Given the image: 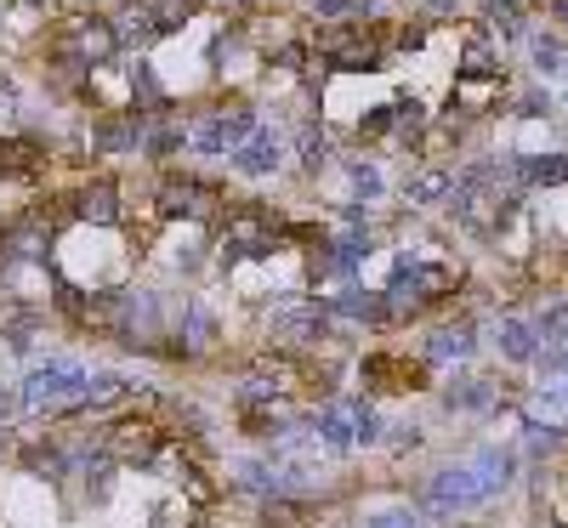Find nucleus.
Listing matches in <instances>:
<instances>
[{"label":"nucleus","mask_w":568,"mask_h":528,"mask_svg":"<svg viewBox=\"0 0 568 528\" xmlns=\"http://www.w3.org/2000/svg\"><path fill=\"white\" fill-rule=\"evenodd\" d=\"M455 279H461V273H455L449 262H415V256H398L381 296H387V307H404L409 301V313H415L421 301H444L449 290H455Z\"/></svg>","instance_id":"nucleus-1"},{"label":"nucleus","mask_w":568,"mask_h":528,"mask_svg":"<svg viewBox=\"0 0 568 528\" xmlns=\"http://www.w3.org/2000/svg\"><path fill=\"white\" fill-rule=\"evenodd\" d=\"M313 52H319L330 69L370 74V69H381V29H364V23H330V29H319Z\"/></svg>","instance_id":"nucleus-2"},{"label":"nucleus","mask_w":568,"mask_h":528,"mask_svg":"<svg viewBox=\"0 0 568 528\" xmlns=\"http://www.w3.org/2000/svg\"><path fill=\"white\" fill-rule=\"evenodd\" d=\"M80 398H86V370L74 358H52L23 381V409H57V404L80 409Z\"/></svg>","instance_id":"nucleus-3"},{"label":"nucleus","mask_w":568,"mask_h":528,"mask_svg":"<svg viewBox=\"0 0 568 528\" xmlns=\"http://www.w3.org/2000/svg\"><path fill=\"white\" fill-rule=\"evenodd\" d=\"M483 500H495L489 483H483L472 466H444V472L432 477V489H426V511L432 517H455V511H472Z\"/></svg>","instance_id":"nucleus-4"},{"label":"nucleus","mask_w":568,"mask_h":528,"mask_svg":"<svg viewBox=\"0 0 568 528\" xmlns=\"http://www.w3.org/2000/svg\"><path fill=\"white\" fill-rule=\"evenodd\" d=\"M267 335L279 347H319L330 335V307L324 301H284L279 313L267 318Z\"/></svg>","instance_id":"nucleus-5"},{"label":"nucleus","mask_w":568,"mask_h":528,"mask_svg":"<svg viewBox=\"0 0 568 528\" xmlns=\"http://www.w3.org/2000/svg\"><path fill=\"white\" fill-rule=\"evenodd\" d=\"M160 426L142 421V415H125V421L108 426V449L103 455L114 460V466H154V455H160Z\"/></svg>","instance_id":"nucleus-6"},{"label":"nucleus","mask_w":568,"mask_h":528,"mask_svg":"<svg viewBox=\"0 0 568 528\" xmlns=\"http://www.w3.org/2000/svg\"><path fill=\"white\" fill-rule=\"evenodd\" d=\"M63 52H74L86 69H97V63H108V57L120 52V35H114V18H74L69 23V46Z\"/></svg>","instance_id":"nucleus-7"},{"label":"nucleus","mask_w":568,"mask_h":528,"mask_svg":"<svg viewBox=\"0 0 568 528\" xmlns=\"http://www.w3.org/2000/svg\"><path fill=\"white\" fill-rule=\"evenodd\" d=\"M222 199V188L199 182V176H171L160 188V216H205Z\"/></svg>","instance_id":"nucleus-8"},{"label":"nucleus","mask_w":568,"mask_h":528,"mask_svg":"<svg viewBox=\"0 0 568 528\" xmlns=\"http://www.w3.org/2000/svg\"><path fill=\"white\" fill-rule=\"evenodd\" d=\"M86 330H108V335H120L137 324V307H131V296H120V290H91L86 301V318H80Z\"/></svg>","instance_id":"nucleus-9"},{"label":"nucleus","mask_w":568,"mask_h":528,"mask_svg":"<svg viewBox=\"0 0 568 528\" xmlns=\"http://www.w3.org/2000/svg\"><path fill=\"white\" fill-rule=\"evenodd\" d=\"M358 375H364V387H426L421 364H404V358H392V352H370V358L358 364Z\"/></svg>","instance_id":"nucleus-10"},{"label":"nucleus","mask_w":568,"mask_h":528,"mask_svg":"<svg viewBox=\"0 0 568 528\" xmlns=\"http://www.w3.org/2000/svg\"><path fill=\"white\" fill-rule=\"evenodd\" d=\"M69 211H74V222L108 228V222H120V188H114V182H86V188L69 199Z\"/></svg>","instance_id":"nucleus-11"},{"label":"nucleus","mask_w":568,"mask_h":528,"mask_svg":"<svg viewBox=\"0 0 568 528\" xmlns=\"http://www.w3.org/2000/svg\"><path fill=\"white\" fill-rule=\"evenodd\" d=\"M279 159H284V142L267 131V125H256V137L245 142V148H233V171H245V176H273L279 171Z\"/></svg>","instance_id":"nucleus-12"},{"label":"nucleus","mask_w":568,"mask_h":528,"mask_svg":"<svg viewBox=\"0 0 568 528\" xmlns=\"http://www.w3.org/2000/svg\"><path fill=\"white\" fill-rule=\"evenodd\" d=\"M330 313L336 318H353V324H381V318L392 313L387 307V296L381 290H364V284H347L336 301H330Z\"/></svg>","instance_id":"nucleus-13"},{"label":"nucleus","mask_w":568,"mask_h":528,"mask_svg":"<svg viewBox=\"0 0 568 528\" xmlns=\"http://www.w3.org/2000/svg\"><path fill=\"white\" fill-rule=\"evenodd\" d=\"M472 472L489 483V494H500L517 477V455H512V449H500V443H483L478 455H472Z\"/></svg>","instance_id":"nucleus-14"},{"label":"nucleus","mask_w":568,"mask_h":528,"mask_svg":"<svg viewBox=\"0 0 568 528\" xmlns=\"http://www.w3.org/2000/svg\"><path fill=\"white\" fill-rule=\"evenodd\" d=\"M472 347H478V341H472V324H444V330H432V341H426V358H432V364H455V358H466Z\"/></svg>","instance_id":"nucleus-15"},{"label":"nucleus","mask_w":568,"mask_h":528,"mask_svg":"<svg viewBox=\"0 0 568 528\" xmlns=\"http://www.w3.org/2000/svg\"><path fill=\"white\" fill-rule=\"evenodd\" d=\"M313 432H319L330 449H353V404H324L313 415Z\"/></svg>","instance_id":"nucleus-16"},{"label":"nucleus","mask_w":568,"mask_h":528,"mask_svg":"<svg viewBox=\"0 0 568 528\" xmlns=\"http://www.w3.org/2000/svg\"><path fill=\"white\" fill-rule=\"evenodd\" d=\"M40 165H46V154H40V142H29V137L0 142V176H35Z\"/></svg>","instance_id":"nucleus-17"},{"label":"nucleus","mask_w":568,"mask_h":528,"mask_svg":"<svg viewBox=\"0 0 568 528\" xmlns=\"http://www.w3.org/2000/svg\"><path fill=\"white\" fill-rule=\"evenodd\" d=\"M404 194H409V205H438L444 194H455V176L432 165V171H415V176H409Z\"/></svg>","instance_id":"nucleus-18"},{"label":"nucleus","mask_w":568,"mask_h":528,"mask_svg":"<svg viewBox=\"0 0 568 528\" xmlns=\"http://www.w3.org/2000/svg\"><path fill=\"white\" fill-rule=\"evenodd\" d=\"M211 341H216V318L194 301V307L182 313V341H177V352H205Z\"/></svg>","instance_id":"nucleus-19"},{"label":"nucleus","mask_w":568,"mask_h":528,"mask_svg":"<svg viewBox=\"0 0 568 528\" xmlns=\"http://www.w3.org/2000/svg\"><path fill=\"white\" fill-rule=\"evenodd\" d=\"M500 352L517 358V364H529L534 352H540V335H534L523 318H500Z\"/></svg>","instance_id":"nucleus-20"},{"label":"nucleus","mask_w":568,"mask_h":528,"mask_svg":"<svg viewBox=\"0 0 568 528\" xmlns=\"http://www.w3.org/2000/svg\"><path fill=\"white\" fill-rule=\"evenodd\" d=\"M267 523L273 528L313 523V500H307V494H273V500H267Z\"/></svg>","instance_id":"nucleus-21"},{"label":"nucleus","mask_w":568,"mask_h":528,"mask_svg":"<svg viewBox=\"0 0 568 528\" xmlns=\"http://www.w3.org/2000/svg\"><path fill=\"white\" fill-rule=\"evenodd\" d=\"M194 12H199V0H154V12H148V18H154V35H177Z\"/></svg>","instance_id":"nucleus-22"},{"label":"nucleus","mask_w":568,"mask_h":528,"mask_svg":"<svg viewBox=\"0 0 568 528\" xmlns=\"http://www.w3.org/2000/svg\"><path fill=\"white\" fill-rule=\"evenodd\" d=\"M534 409L546 415V426H563L568 421V375L563 381H546V387L534 392Z\"/></svg>","instance_id":"nucleus-23"},{"label":"nucleus","mask_w":568,"mask_h":528,"mask_svg":"<svg viewBox=\"0 0 568 528\" xmlns=\"http://www.w3.org/2000/svg\"><path fill=\"white\" fill-rule=\"evenodd\" d=\"M35 477H46V483H63L69 477V455L57 449V443H46V449H29V460H23Z\"/></svg>","instance_id":"nucleus-24"},{"label":"nucleus","mask_w":568,"mask_h":528,"mask_svg":"<svg viewBox=\"0 0 568 528\" xmlns=\"http://www.w3.org/2000/svg\"><path fill=\"white\" fill-rule=\"evenodd\" d=\"M489 398H495V392H489V381H478V375H461V381L444 392V404H449V409H483Z\"/></svg>","instance_id":"nucleus-25"},{"label":"nucleus","mask_w":568,"mask_h":528,"mask_svg":"<svg viewBox=\"0 0 568 528\" xmlns=\"http://www.w3.org/2000/svg\"><path fill=\"white\" fill-rule=\"evenodd\" d=\"M125 387H131V381H125V375H114V370H103V375H86V398H80V404L103 409V404H114V398H120Z\"/></svg>","instance_id":"nucleus-26"},{"label":"nucleus","mask_w":568,"mask_h":528,"mask_svg":"<svg viewBox=\"0 0 568 528\" xmlns=\"http://www.w3.org/2000/svg\"><path fill=\"white\" fill-rule=\"evenodd\" d=\"M182 148H188V125H160L148 137V159H177Z\"/></svg>","instance_id":"nucleus-27"},{"label":"nucleus","mask_w":568,"mask_h":528,"mask_svg":"<svg viewBox=\"0 0 568 528\" xmlns=\"http://www.w3.org/2000/svg\"><path fill=\"white\" fill-rule=\"evenodd\" d=\"M483 18H489V29H500V35H523V6H517V0H489Z\"/></svg>","instance_id":"nucleus-28"},{"label":"nucleus","mask_w":568,"mask_h":528,"mask_svg":"<svg viewBox=\"0 0 568 528\" xmlns=\"http://www.w3.org/2000/svg\"><path fill=\"white\" fill-rule=\"evenodd\" d=\"M534 69L540 74H563L568 69V52L557 35H534Z\"/></svg>","instance_id":"nucleus-29"},{"label":"nucleus","mask_w":568,"mask_h":528,"mask_svg":"<svg viewBox=\"0 0 568 528\" xmlns=\"http://www.w3.org/2000/svg\"><path fill=\"white\" fill-rule=\"evenodd\" d=\"M80 472H86V494H91V500H108V483H114V460H108V455H91Z\"/></svg>","instance_id":"nucleus-30"},{"label":"nucleus","mask_w":568,"mask_h":528,"mask_svg":"<svg viewBox=\"0 0 568 528\" xmlns=\"http://www.w3.org/2000/svg\"><path fill=\"white\" fill-rule=\"evenodd\" d=\"M540 335H546V347H568V301L546 307V318H540Z\"/></svg>","instance_id":"nucleus-31"},{"label":"nucleus","mask_w":568,"mask_h":528,"mask_svg":"<svg viewBox=\"0 0 568 528\" xmlns=\"http://www.w3.org/2000/svg\"><path fill=\"white\" fill-rule=\"evenodd\" d=\"M523 171H529V182H568V154H546V159H529Z\"/></svg>","instance_id":"nucleus-32"},{"label":"nucleus","mask_w":568,"mask_h":528,"mask_svg":"<svg viewBox=\"0 0 568 528\" xmlns=\"http://www.w3.org/2000/svg\"><path fill=\"white\" fill-rule=\"evenodd\" d=\"M353 443H381V415L370 404H353Z\"/></svg>","instance_id":"nucleus-33"},{"label":"nucleus","mask_w":568,"mask_h":528,"mask_svg":"<svg viewBox=\"0 0 568 528\" xmlns=\"http://www.w3.org/2000/svg\"><path fill=\"white\" fill-rule=\"evenodd\" d=\"M347 176H353L358 199H381V171H375V165H364V159H353V165H347Z\"/></svg>","instance_id":"nucleus-34"},{"label":"nucleus","mask_w":568,"mask_h":528,"mask_svg":"<svg viewBox=\"0 0 568 528\" xmlns=\"http://www.w3.org/2000/svg\"><path fill=\"white\" fill-rule=\"evenodd\" d=\"M392 125H398V131H421L426 125V114H421V103H415V97H404V103H392Z\"/></svg>","instance_id":"nucleus-35"},{"label":"nucleus","mask_w":568,"mask_h":528,"mask_svg":"<svg viewBox=\"0 0 568 528\" xmlns=\"http://www.w3.org/2000/svg\"><path fill=\"white\" fill-rule=\"evenodd\" d=\"M324 159H330V142H324L319 131H302V165L307 171H319Z\"/></svg>","instance_id":"nucleus-36"},{"label":"nucleus","mask_w":568,"mask_h":528,"mask_svg":"<svg viewBox=\"0 0 568 528\" xmlns=\"http://www.w3.org/2000/svg\"><path fill=\"white\" fill-rule=\"evenodd\" d=\"M6 347H12V352H29V347H35V313L18 318V324H6Z\"/></svg>","instance_id":"nucleus-37"},{"label":"nucleus","mask_w":568,"mask_h":528,"mask_svg":"<svg viewBox=\"0 0 568 528\" xmlns=\"http://www.w3.org/2000/svg\"><path fill=\"white\" fill-rule=\"evenodd\" d=\"M370 528H421V523H415V511L409 506H387V511H375L370 517Z\"/></svg>","instance_id":"nucleus-38"},{"label":"nucleus","mask_w":568,"mask_h":528,"mask_svg":"<svg viewBox=\"0 0 568 528\" xmlns=\"http://www.w3.org/2000/svg\"><path fill=\"white\" fill-rule=\"evenodd\" d=\"M557 443H563V432H557V426L529 421V455H546V449H557Z\"/></svg>","instance_id":"nucleus-39"},{"label":"nucleus","mask_w":568,"mask_h":528,"mask_svg":"<svg viewBox=\"0 0 568 528\" xmlns=\"http://www.w3.org/2000/svg\"><path fill=\"white\" fill-rule=\"evenodd\" d=\"M387 131H392V108H370L358 120V137H387Z\"/></svg>","instance_id":"nucleus-40"},{"label":"nucleus","mask_w":568,"mask_h":528,"mask_svg":"<svg viewBox=\"0 0 568 528\" xmlns=\"http://www.w3.org/2000/svg\"><path fill=\"white\" fill-rule=\"evenodd\" d=\"M131 86H137L148 103H160V80H154V69H148V63H131Z\"/></svg>","instance_id":"nucleus-41"},{"label":"nucleus","mask_w":568,"mask_h":528,"mask_svg":"<svg viewBox=\"0 0 568 528\" xmlns=\"http://www.w3.org/2000/svg\"><path fill=\"white\" fill-rule=\"evenodd\" d=\"M421 40H426V29H421V23H409V29H398V46H404V52H415Z\"/></svg>","instance_id":"nucleus-42"},{"label":"nucleus","mask_w":568,"mask_h":528,"mask_svg":"<svg viewBox=\"0 0 568 528\" xmlns=\"http://www.w3.org/2000/svg\"><path fill=\"white\" fill-rule=\"evenodd\" d=\"M353 12V0H319V18H347Z\"/></svg>","instance_id":"nucleus-43"},{"label":"nucleus","mask_w":568,"mask_h":528,"mask_svg":"<svg viewBox=\"0 0 568 528\" xmlns=\"http://www.w3.org/2000/svg\"><path fill=\"white\" fill-rule=\"evenodd\" d=\"M279 69H302V46H284V52H279Z\"/></svg>","instance_id":"nucleus-44"},{"label":"nucleus","mask_w":568,"mask_h":528,"mask_svg":"<svg viewBox=\"0 0 568 528\" xmlns=\"http://www.w3.org/2000/svg\"><path fill=\"white\" fill-rule=\"evenodd\" d=\"M0 108H12V86L6 80H0Z\"/></svg>","instance_id":"nucleus-45"},{"label":"nucleus","mask_w":568,"mask_h":528,"mask_svg":"<svg viewBox=\"0 0 568 528\" xmlns=\"http://www.w3.org/2000/svg\"><path fill=\"white\" fill-rule=\"evenodd\" d=\"M449 6H455V0H432V12H449Z\"/></svg>","instance_id":"nucleus-46"}]
</instances>
